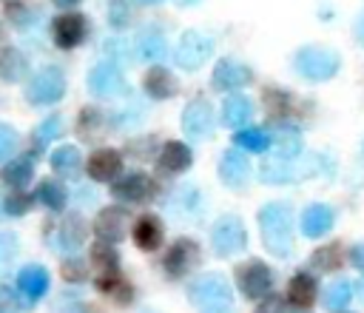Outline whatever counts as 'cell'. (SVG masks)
I'll list each match as a JSON object with an SVG mask.
<instances>
[{
    "mask_svg": "<svg viewBox=\"0 0 364 313\" xmlns=\"http://www.w3.org/2000/svg\"><path fill=\"white\" fill-rule=\"evenodd\" d=\"M173 3H176V6H196L199 0H173Z\"/></svg>",
    "mask_w": 364,
    "mask_h": 313,
    "instance_id": "f907efd6",
    "label": "cell"
},
{
    "mask_svg": "<svg viewBox=\"0 0 364 313\" xmlns=\"http://www.w3.org/2000/svg\"><path fill=\"white\" fill-rule=\"evenodd\" d=\"M213 51V40L205 37L202 31H185L179 37V46H176V63L185 68V71H196L199 65H205V60L210 57Z\"/></svg>",
    "mask_w": 364,
    "mask_h": 313,
    "instance_id": "52a82bcc",
    "label": "cell"
},
{
    "mask_svg": "<svg viewBox=\"0 0 364 313\" xmlns=\"http://www.w3.org/2000/svg\"><path fill=\"white\" fill-rule=\"evenodd\" d=\"M63 131V117L60 114H51L48 120H43L37 128H34V134H31V142H34V148L40 151L46 142H51L57 134Z\"/></svg>",
    "mask_w": 364,
    "mask_h": 313,
    "instance_id": "8d00e7d4",
    "label": "cell"
},
{
    "mask_svg": "<svg viewBox=\"0 0 364 313\" xmlns=\"http://www.w3.org/2000/svg\"><path fill=\"white\" fill-rule=\"evenodd\" d=\"M136 51H139V60H162L168 54V43H165V34L156 31V28H145L136 40Z\"/></svg>",
    "mask_w": 364,
    "mask_h": 313,
    "instance_id": "83f0119b",
    "label": "cell"
},
{
    "mask_svg": "<svg viewBox=\"0 0 364 313\" xmlns=\"http://www.w3.org/2000/svg\"><path fill=\"white\" fill-rule=\"evenodd\" d=\"M0 211H3V202H0Z\"/></svg>",
    "mask_w": 364,
    "mask_h": 313,
    "instance_id": "db71d44e",
    "label": "cell"
},
{
    "mask_svg": "<svg viewBox=\"0 0 364 313\" xmlns=\"http://www.w3.org/2000/svg\"><path fill=\"white\" fill-rule=\"evenodd\" d=\"M262 242L273 256H290L293 250V211L287 202H267L259 211Z\"/></svg>",
    "mask_w": 364,
    "mask_h": 313,
    "instance_id": "6da1fadb",
    "label": "cell"
},
{
    "mask_svg": "<svg viewBox=\"0 0 364 313\" xmlns=\"http://www.w3.org/2000/svg\"><path fill=\"white\" fill-rule=\"evenodd\" d=\"M162 236H165L162 222L154 213H145V216H139L134 222V242H136L139 250H148V253L156 250L162 245Z\"/></svg>",
    "mask_w": 364,
    "mask_h": 313,
    "instance_id": "603a6c76",
    "label": "cell"
},
{
    "mask_svg": "<svg viewBox=\"0 0 364 313\" xmlns=\"http://www.w3.org/2000/svg\"><path fill=\"white\" fill-rule=\"evenodd\" d=\"M26 68H28V63H26V57L17 48L9 46V48L0 51V80L3 83H20Z\"/></svg>",
    "mask_w": 364,
    "mask_h": 313,
    "instance_id": "f1b7e54d",
    "label": "cell"
},
{
    "mask_svg": "<svg viewBox=\"0 0 364 313\" xmlns=\"http://www.w3.org/2000/svg\"><path fill=\"white\" fill-rule=\"evenodd\" d=\"M355 31H358V40L364 43V14L358 17V23H355Z\"/></svg>",
    "mask_w": 364,
    "mask_h": 313,
    "instance_id": "c3c4849f",
    "label": "cell"
},
{
    "mask_svg": "<svg viewBox=\"0 0 364 313\" xmlns=\"http://www.w3.org/2000/svg\"><path fill=\"white\" fill-rule=\"evenodd\" d=\"M31 176H34V162H31V156H14V159H9V162L0 168V179H3L6 185H11V188H23Z\"/></svg>",
    "mask_w": 364,
    "mask_h": 313,
    "instance_id": "4316f807",
    "label": "cell"
},
{
    "mask_svg": "<svg viewBox=\"0 0 364 313\" xmlns=\"http://www.w3.org/2000/svg\"><path fill=\"white\" fill-rule=\"evenodd\" d=\"M233 142H236L242 151L262 154V151L270 148V131H264V128H245V131H236Z\"/></svg>",
    "mask_w": 364,
    "mask_h": 313,
    "instance_id": "1f68e13d",
    "label": "cell"
},
{
    "mask_svg": "<svg viewBox=\"0 0 364 313\" xmlns=\"http://www.w3.org/2000/svg\"><path fill=\"white\" fill-rule=\"evenodd\" d=\"M82 165V156H80V148L77 145H60L51 151V168L57 174H65V176H74Z\"/></svg>",
    "mask_w": 364,
    "mask_h": 313,
    "instance_id": "4dcf8cb0",
    "label": "cell"
},
{
    "mask_svg": "<svg viewBox=\"0 0 364 313\" xmlns=\"http://www.w3.org/2000/svg\"><path fill=\"white\" fill-rule=\"evenodd\" d=\"M145 91H148L151 100H171V97H176L179 83H176V77H173L168 68L154 65V68L145 74Z\"/></svg>",
    "mask_w": 364,
    "mask_h": 313,
    "instance_id": "cb8c5ba5",
    "label": "cell"
},
{
    "mask_svg": "<svg viewBox=\"0 0 364 313\" xmlns=\"http://www.w3.org/2000/svg\"><path fill=\"white\" fill-rule=\"evenodd\" d=\"M108 20H111V26L125 28L131 23V6H128V0H111L108 3Z\"/></svg>",
    "mask_w": 364,
    "mask_h": 313,
    "instance_id": "ab89813d",
    "label": "cell"
},
{
    "mask_svg": "<svg viewBox=\"0 0 364 313\" xmlns=\"http://www.w3.org/2000/svg\"><path fill=\"white\" fill-rule=\"evenodd\" d=\"M17 256V233L0 230V270H6Z\"/></svg>",
    "mask_w": 364,
    "mask_h": 313,
    "instance_id": "f35d334b",
    "label": "cell"
},
{
    "mask_svg": "<svg viewBox=\"0 0 364 313\" xmlns=\"http://www.w3.org/2000/svg\"><path fill=\"white\" fill-rule=\"evenodd\" d=\"M0 313H20V299L9 285H0Z\"/></svg>",
    "mask_w": 364,
    "mask_h": 313,
    "instance_id": "f6af8a7d",
    "label": "cell"
},
{
    "mask_svg": "<svg viewBox=\"0 0 364 313\" xmlns=\"http://www.w3.org/2000/svg\"><path fill=\"white\" fill-rule=\"evenodd\" d=\"M85 34H88V23H85V17L80 11H65L51 23V37H54V43L60 48L80 46L85 40Z\"/></svg>",
    "mask_w": 364,
    "mask_h": 313,
    "instance_id": "30bf717a",
    "label": "cell"
},
{
    "mask_svg": "<svg viewBox=\"0 0 364 313\" xmlns=\"http://www.w3.org/2000/svg\"><path fill=\"white\" fill-rule=\"evenodd\" d=\"M85 171H88V176H91L94 182H114V179H119L122 156H119V151H114V148H100V151H94V154L88 156Z\"/></svg>",
    "mask_w": 364,
    "mask_h": 313,
    "instance_id": "2e32d148",
    "label": "cell"
},
{
    "mask_svg": "<svg viewBox=\"0 0 364 313\" xmlns=\"http://www.w3.org/2000/svg\"><path fill=\"white\" fill-rule=\"evenodd\" d=\"M97 287H100L105 296H111L114 302H119V304H128V302H131V296H134L131 285H128V282L119 276V270L97 276Z\"/></svg>",
    "mask_w": 364,
    "mask_h": 313,
    "instance_id": "f546056e",
    "label": "cell"
},
{
    "mask_svg": "<svg viewBox=\"0 0 364 313\" xmlns=\"http://www.w3.org/2000/svg\"><path fill=\"white\" fill-rule=\"evenodd\" d=\"M316 293H318V285H316V279L310 276V273H296L293 279H290V285H287V302L293 304V307H299V310H307L313 302H316Z\"/></svg>",
    "mask_w": 364,
    "mask_h": 313,
    "instance_id": "d4e9b609",
    "label": "cell"
},
{
    "mask_svg": "<svg viewBox=\"0 0 364 313\" xmlns=\"http://www.w3.org/2000/svg\"><path fill=\"white\" fill-rule=\"evenodd\" d=\"M256 313H287V307H284V299L282 296H264L259 302Z\"/></svg>",
    "mask_w": 364,
    "mask_h": 313,
    "instance_id": "bcb514c9",
    "label": "cell"
},
{
    "mask_svg": "<svg viewBox=\"0 0 364 313\" xmlns=\"http://www.w3.org/2000/svg\"><path fill=\"white\" fill-rule=\"evenodd\" d=\"M196 262H199V245L193 242V239H176L168 250H165V256H162V267H165V273L171 276V279H182V276H188L193 267H196Z\"/></svg>",
    "mask_w": 364,
    "mask_h": 313,
    "instance_id": "ba28073f",
    "label": "cell"
},
{
    "mask_svg": "<svg viewBox=\"0 0 364 313\" xmlns=\"http://www.w3.org/2000/svg\"><path fill=\"white\" fill-rule=\"evenodd\" d=\"M88 276V267L82 259H65L63 262V279L65 282H82Z\"/></svg>",
    "mask_w": 364,
    "mask_h": 313,
    "instance_id": "ee69618b",
    "label": "cell"
},
{
    "mask_svg": "<svg viewBox=\"0 0 364 313\" xmlns=\"http://www.w3.org/2000/svg\"><path fill=\"white\" fill-rule=\"evenodd\" d=\"M122 71L114 65V63H97L91 71H88V88L100 97H111V94H119L122 91Z\"/></svg>",
    "mask_w": 364,
    "mask_h": 313,
    "instance_id": "e0dca14e",
    "label": "cell"
},
{
    "mask_svg": "<svg viewBox=\"0 0 364 313\" xmlns=\"http://www.w3.org/2000/svg\"><path fill=\"white\" fill-rule=\"evenodd\" d=\"M28 208H31V196L20 188L6 193V199H3V213H9V216H23Z\"/></svg>",
    "mask_w": 364,
    "mask_h": 313,
    "instance_id": "74e56055",
    "label": "cell"
},
{
    "mask_svg": "<svg viewBox=\"0 0 364 313\" xmlns=\"http://www.w3.org/2000/svg\"><path fill=\"white\" fill-rule=\"evenodd\" d=\"M17 287L20 293L28 299V302H37L46 296L48 290V270L43 265H26L20 273H17Z\"/></svg>",
    "mask_w": 364,
    "mask_h": 313,
    "instance_id": "44dd1931",
    "label": "cell"
},
{
    "mask_svg": "<svg viewBox=\"0 0 364 313\" xmlns=\"http://www.w3.org/2000/svg\"><path fill=\"white\" fill-rule=\"evenodd\" d=\"M139 3H148V6H154V3H159V0H139Z\"/></svg>",
    "mask_w": 364,
    "mask_h": 313,
    "instance_id": "f5cc1de1",
    "label": "cell"
},
{
    "mask_svg": "<svg viewBox=\"0 0 364 313\" xmlns=\"http://www.w3.org/2000/svg\"><path fill=\"white\" fill-rule=\"evenodd\" d=\"M17 145H20L17 131H14L11 125H3V122H0V162L9 159V156L17 151Z\"/></svg>",
    "mask_w": 364,
    "mask_h": 313,
    "instance_id": "b9f144b4",
    "label": "cell"
},
{
    "mask_svg": "<svg viewBox=\"0 0 364 313\" xmlns=\"http://www.w3.org/2000/svg\"><path fill=\"white\" fill-rule=\"evenodd\" d=\"M188 299L202 313H230L233 310V290L222 273H205L191 282Z\"/></svg>",
    "mask_w": 364,
    "mask_h": 313,
    "instance_id": "7a4b0ae2",
    "label": "cell"
},
{
    "mask_svg": "<svg viewBox=\"0 0 364 313\" xmlns=\"http://www.w3.org/2000/svg\"><path fill=\"white\" fill-rule=\"evenodd\" d=\"M182 131L193 139H202L213 131V108L205 100H191L182 111Z\"/></svg>",
    "mask_w": 364,
    "mask_h": 313,
    "instance_id": "4fadbf2b",
    "label": "cell"
},
{
    "mask_svg": "<svg viewBox=\"0 0 364 313\" xmlns=\"http://www.w3.org/2000/svg\"><path fill=\"white\" fill-rule=\"evenodd\" d=\"M350 262H353L355 267L364 270V245H353V250H350Z\"/></svg>",
    "mask_w": 364,
    "mask_h": 313,
    "instance_id": "7dc6e473",
    "label": "cell"
},
{
    "mask_svg": "<svg viewBox=\"0 0 364 313\" xmlns=\"http://www.w3.org/2000/svg\"><path fill=\"white\" fill-rule=\"evenodd\" d=\"M250 117H253V102L247 97L233 94L222 102V120H225L228 128H242V125L250 122Z\"/></svg>",
    "mask_w": 364,
    "mask_h": 313,
    "instance_id": "484cf974",
    "label": "cell"
},
{
    "mask_svg": "<svg viewBox=\"0 0 364 313\" xmlns=\"http://www.w3.org/2000/svg\"><path fill=\"white\" fill-rule=\"evenodd\" d=\"M264 100H267V111L273 114V117H282V114H287V94L284 91H279V88H267L264 91Z\"/></svg>",
    "mask_w": 364,
    "mask_h": 313,
    "instance_id": "7bdbcfd3",
    "label": "cell"
},
{
    "mask_svg": "<svg viewBox=\"0 0 364 313\" xmlns=\"http://www.w3.org/2000/svg\"><path fill=\"white\" fill-rule=\"evenodd\" d=\"M91 265H94L97 276H102V273H114L117 265H119V256H117L114 245H108V242H97V245L91 248Z\"/></svg>",
    "mask_w": 364,
    "mask_h": 313,
    "instance_id": "e575fe53",
    "label": "cell"
},
{
    "mask_svg": "<svg viewBox=\"0 0 364 313\" xmlns=\"http://www.w3.org/2000/svg\"><path fill=\"white\" fill-rule=\"evenodd\" d=\"M85 233H88L85 219H82L80 213H68V216L57 225V230H54V248L63 250V253H74V250L82 248Z\"/></svg>",
    "mask_w": 364,
    "mask_h": 313,
    "instance_id": "9a60e30c",
    "label": "cell"
},
{
    "mask_svg": "<svg viewBox=\"0 0 364 313\" xmlns=\"http://www.w3.org/2000/svg\"><path fill=\"white\" fill-rule=\"evenodd\" d=\"M333 219L336 216H333V208L330 205H321V202L307 205L304 213H301V233L307 239H318V236H324L333 228Z\"/></svg>",
    "mask_w": 364,
    "mask_h": 313,
    "instance_id": "ffe728a7",
    "label": "cell"
},
{
    "mask_svg": "<svg viewBox=\"0 0 364 313\" xmlns=\"http://www.w3.org/2000/svg\"><path fill=\"white\" fill-rule=\"evenodd\" d=\"M350 299H353V287H350V282L338 279V282H333V285L324 290V299H321V302H324L327 310H344Z\"/></svg>",
    "mask_w": 364,
    "mask_h": 313,
    "instance_id": "d590c367",
    "label": "cell"
},
{
    "mask_svg": "<svg viewBox=\"0 0 364 313\" xmlns=\"http://www.w3.org/2000/svg\"><path fill=\"white\" fill-rule=\"evenodd\" d=\"M54 3H57L60 9H71V6H77L80 0H54Z\"/></svg>",
    "mask_w": 364,
    "mask_h": 313,
    "instance_id": "681fc988",
    "label": "cell"
},
{
    "mask_svg": "<svg viewBox=\"0 0 364 313\" xmlns=\"http://www.w3.org/2000/svg\"><path fill=\"white\" fill-rule=\"evenodd\" d=\"M154 179L148 176V174H142V171H131V174H125V176H119V179H114V185H111V193H114V199H119V202H145V199H151L154 196Z\"/></svg>",
    "mask_w": 364,
    "mask_h": 313,
    "instance_id": "9c48e42d",
    "label": "cell"
},
{
    "mask_svg": "<svg viewBox=\"0 0 364 313\" xmlns=\"http://www.w3.org/2000/svg\"><path fill=\"white\" fill-rule=\"evenodd\" d=\"M94 233H97L100 242L117 245L128 233V211L125 208H117V205L102 208L97 213V219H94Z\"/></svg>",
    "mask_w": 364,
    "mask_h": 313,
    "instance_id": "7c38bea8",
    "label": "cell"
},
{
    "mask_svg": "<svg viewBox=\"0 0 364 313\" xmlns=\"http://www.w3.org/2000/svg\"><path fill=\"white\" fill-rule=\"evenodd\" d=\"M63 94H65V74L57 65L40 68L26 85V97L31 105H51L63 100Z\"/></svg>",
    "mask_w": 364,
    "mask_h": 313,
    "instance_id": "5b68a950",
    "label": "cell"
},
{
    "mask_svg": "<svg viewBox=\"0 0 364 313\" xmlns=\"http://www.w3.org/2000/svg\"><path fill=\"white\" fill-rule=\"evenodd\" d=\"M273 151H276V159H296L301 154V134L296 125H287V122H279L273 128Z\"/></svg>",
    "mask_w": 364,
    "mask_h": 313,
    "instance_id": "7402d4cb",
    "label": "cell"
},
{
    "mask_svg": "<svg viewBox=\"0 0 364 313\" xmlns=\"http://www.w3.org/2000/svg\"><path fill=\"white\" fill-rule=\"evenodd\" d=\"M191 162H193L191 148L185 142H176V139L173 142H165L162 151H159V156H156V168L162 174H182V171L191 168Z\"/></svg>",
    "mask_w": 364,
    "mask_h": 313,
    "instance_id": "d6986e66",
    "label": "cell"
},
{
    "mask_svg": "<svg viewBox=\"0 0 364 313\" xmlns=\"http://www.w3.org/2000/svg\"><path fill=\"white\" fill-rule=\"evenodd\" d=\"M293 68L304 80H310V83H324V80H330V77L338 74L341 57L336 51H330V48H321V46H304V48L296 51Z\"/></svg>",
    "mask_w": 364,
    "mask_h": 313,
    "instance_id": "3957f363",
    "label": "cell"
},
{
    "mask_svg": "<svg viewBox=\"0 0 364 313\" xmlns=\"http://www.w3.org/2000/svg\"><path fill=\"white\" fill-rule=\"evenodd\" d=\"M304 174H310V171H307L304 165H299L296 159H267V162H262V171H259L262 182H267V185L296 182V179H301Z\"/></svg>",
    "mask_w": 364,
    "mask_h": 313,
    "instance_id": "ac0fdd59",
    "label": "cell"
},
{
    "mask_svg": "<svg viewBox=\"0 0 364 313\" xmlns=\"http://www.w3.org/2000/svg\"><path fill=\"white\" fill-rule=\"evenodd\" d=\"M250 80H253L250 65H245L236 57H222L213 65V88H219V91H236V88L247 85Z\"/></svg>",
    "mask_w": 364,
    "mask_h": 313,
    "instance_id": "8fae6325",
    "label": "cell"
},
{
    "mask_svg": "<svg viewBox=\"0 0 364 313\" xmlns=\"http://www.w3.org/2000/svg\"><path fill=\"white\" fill-rule=\"evenodd\" d=\"M210 245L216 256H236L247 248V230L245 222L236 213H225L210 228Z\"/></svg>",
    "mask_w": 364,
    "mask_h": 313,
    "instance_id": "277c9868",
    "label": "cell"
},
{
    "mask_svg": "<svg viewBox=\"0 0 364 313\" xmlns=\"http://www.w3.org/2000/svg\"><path fill=\"white\" fill-rule=\"evenodd\" d=\"M37 199H40L48 211H63L68 193H65V188H63L60 182H54V179H43V182L37 185Z\"/></svg>",
    "mask_w": 364,
    "mask_h": 313,
    "instance_id": "836d02e7",
    "label": "cell"
},
{
    "mask_svg": "<svg viewBox=\"0 0 364 313\" xmlns=\"http://www.w3.org/2000/svg\"><path fill=\"white\" fill-rule=\"evenodd\" d=\"M236 285L247 299H264L273 290V270L262 259H247L236 267Z\"/></svg>",
    "mask_w": 364,
    "mask_h": 313,
    "instance_id": "8992f818",
    "label": "cell"
},
{
    "mask_svg": "<svg viewBox=\"0 0 364 313\" xmlns=\"http://www.w3.org/2000/svg\"><path fill=\"white\" fill-rule=\"evenodd\" d=\"M341 262H344V253H341V245H338V242L324 245V248H318V250L310 256V265H313L316 270H321V273L338 270V267H341Z\"/></svg>",
    "mask_w": 364,
    "mask_h": 313,
    "instance_id": "d6a6232c",
    "label": "cell"
},
{
    "mask_svg": "<svg viewBox=\"0 0 364 313\" xmlns=\"http://www.w3.org/2000/svg\"><path fill=\"white\" fill-rule=\"evenodd\" d=\"M219 179L228 188H245L250 179V159L239 148H228L219 159Z\"/></svg>",
    "mask_w": 364,
    "mask_h": 313,
    "instance_id": "5bb4252c",
    "label": "cell"
},
{
    "mask_svg": "<svg viewBox=\"0 0 364 313\" xmlns=\"http://www.w3.org/2000/svg\"><path fill=\"white\" fill-rule=\"evenodd\" d=\"M358 296H361V302H364V279L358 282Z\"/></svg>",
    "mask_w": 364,
    "mask_h": 313,
    "instance_id": "816d5d0a",
    "label": "cell"
},
{
    "mask_svg": "<svg viewBox=\"0 0 364 313\" xmlns=\"http://www.w3.org/2000/svg\"><path fill=\"white\" fill-rule=\"evenodd\" d=\"M51 313H88V307H85V302H82L80 296H74V293H63V296H57Z\"/></svg>",
    "mask_w": 364,
    "mask_h": 313,
    "instance_id": "60d3db41",
    "label": "cell"
}]
</instances>
